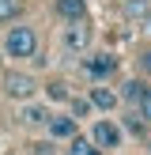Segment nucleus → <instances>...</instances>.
I'll use <instances>...</instances> for the list:
<instances>
[{
    "instance_id": "4",
    "label": "nucleus",
    "mask_w": 151,
    "mask_h": 155,
    "mask_svg": "<svg viewBox=\"0 0 151 155\" xmlns=\"http://www.w3.org/2000/svg\"><path fill=\"white\" fill-rule=\"evenodd\" d=\"M87 45H91V27H87V19L68 23V27H64V49H68V53H83Z\"/></svg>"
},
{
    "instance_id": "2",
    "label": "nucleus",
    "mask_w": 151,
    "mask_h": 155,
    "mask_svg": "<svg viewBox=\"0 0 151 155\" xmlns=\"http://www.w3.org/2000/svg\"><path fill=\"white\" fill-rule=\"evenodd\" d=\"M83 68H87V76L95 83H102V80H110V76L117 72V57H113V53H91V57L83 61Z\"/></svg>"
},
{
    "instance_id": "18",
    "label": "nucleus",
    "mask_w": 151,
    "mask_h": 155,
    "mask_svg": "<svg viewBox=\"0 0 151 155\" xmlns=\"http://www.w3.org/2000/svg\"><path fill=\"white\" fill-rule=\"evenodd\" d=\"M143 68H147V72H151V49L143 53Z\"/></svg>"
},
{
    "instance_id": "8",
    "label": "nucleus",
    "mask_w": 151,
    "mask_h": 155,
    "mask_svg": "<svg viewBox=\"0 0 151 155\" xmlns=\"http://www.w3.org/2000/svg\"><path fill=\"white\" fill-rule=\"evenodd\" d=\"M143 95H147V83H143V80H128L125 83V87H121V102H128V106H140L143 102Z\"/></svg>"
},
{
    "instance_id": "9",
    "label": "nucleus",
    "mask_w": 151,
    "mask_h": 155,
    "mask_svg": "<svg viewBox=\"0 0 151 155\" xmlns=\"http://www.w3.org/2000/svg\"><path fill=\"white\" fill-rule=\"evenodd\" d=\"M45 125H49L53 136H76V117H53V114H49Z\"/></svg>"
},
{
    "instance_id": "16",
    "label": "nucleus",
    "mask_w": 151,
    "mask_h": 155,
    "mask_svg": "<svg viewBox=\"0 0 151 155\" xmlns=\"http://www.w3.org/2000/svg\"><path fill=\"white\" fill-rule=\"evenodd\" d=\"M49 98H57V102H68V87H64V83H49Z\"/></svg>"
},
{
    "instance_id": "10",
    "label": "nucleus",
    "mask_w": 151,
    "mask_h": 155,
    "mask_svg": "<svg viewBox=\"0 0 151 155\" xmlns=\"http://www.w3.org/2000/svg\"><path fill=\"white\" fill-rule=\"evenodd\" d=\"M68 155H102V148H95V144H91V136H72Z\"/></svg>"
},
{
    "instance_id": "15",
    "label": "nucleus",
    "mask_w": 151,
    "mask_h": 155,
    "mask_svg": "<svg viewBox=\"0 0 151 155\" xmlns=\"http://www.w3.org/2000/svg\"><path fill=\"white\" fill-rule=\"evenodd\" d=\"M125 15H128V19H140V15H147V4H143V0H128Z\"/></svg>"
},
{
    "instance_id": "5",
    "label": "nucleus",
    "mask_w": 151,
    "mask_h": 155,
    "mask_svg": "<svg viewBox=\"0 0 151 155\" xmlns=\"http://www.w3.org/2000/svg\"><path fill=\"white\" fill-rule=\"evenodd\" d=\"M34 91H38V83L30 80V76H15V72H11V76H4V95H8V98H19V102H27Z\"/></svg>"
},
{
    "instance_id": "11",
    "label": "nucleus",
    "mask_w": 151,
    "mask_h": 155,
    "mask_svg": "<svg viewBox=\"0 0 151 155\" xmlns=\"http://www.w3.org/2000/svg\"><path fill=\"white\" fill-rule=\"evenodd\" d=\"M23 121L27 125H45L49 121V106H27L23 110Z\"/></svg>"
},
{
    "instance_id": "17",
    "label": "nucleus",
    "mask_w": 151,
    "mask_h": 155,
    "mask_svg": "<svg viewBox=\"0 0 151 155\" xmlns=\"http://www.w3.org/2000/svg\"><path fill=\"white\" fill-rule=\"evenodd\" d=\"M136 110H140V114H143V117H147V121H151V87H147V95H143V102H140V106H136Z\"/></svg>"
},
{
    "instance_id": "19",
    "label": "nucleus",
    "mask_w": 151,
    "mask_h": 155,
    "mask_svg": "<svg viewBox=\"0 0 151 155\" xmlns=\"http://www.w3.org/2000/svg\"><path fill=\"white\" fill-rule=\"evenodd\" d=\"M143 4H147V8H151V0H143Z\"/></svg>"
},
{
    "instance_id": "13",
    "label": "nucleus",
    "mask_w": 151,
    "mask_h": 155,
    "mask_svg": "<svg viewBox=\"0 0 151 155\" xmlns=\"http://www.w3.org/2000/svg\"><path fill=\"white\" fill-rule=\"evenodd\" d=\"M23 8V0H0V23H8V19H15V12Z\"/></svg>"
},
{
    "instance_id": "12",
    "label": "nucleus",
    "mask_w": 151,
    "mask_h": 155,
    "mask_svg": "<svg viewBox=\"0 0 151 155\" xmlns=\"http://www.w3.org/2000/svg\"><path fill=\"white\" fill-rule=\"evenodd\" d=\"M125 129H128L132 136H143V133H147V121H143V114H140V110H132V114L125 117Z\"/></svg>"
},
{
    "instance_id": "3",
    "label": "nucleus",
    "mask_w": 151,
    "mask_h": 155,
    "mask_svg": "<svg viewBox=\"0 0 151 155\" xmlns=\"http://www.w3.org/2000/svg\"><path fill=\"white\" fill-rule=\"evenodd\" d=\"M91 144H95V148H117L121 144V129L113 125L110 117H98L95 125H91Z\"/></svg>"
},
{
    "instance_id": "1",
    "label": "nucleus",
    "mask_w": 151,
    "mask_h": 155,
    "mask_svg": "<svg viewBox=\"0 0 151 155\" xmlns=\"http://www.w3.org/2000/svg\"><path fill=\"white\" fill-rule=\"evenodd\" d=\"M4 53L15 57V61L34 57V53H38V30H34V27H11V30L4 34Z\"/></svg>"
},
{
    "instance_id": "6",
    "label": "nucleus",
    "mask_w": 151,
    "mask_h": 155,
    "mask_svg": "<svg viewBox=\"0 0 151 155\" xmlns=\"http://www.w3.org/2000/svg\"><path fill=\"white\" fill-rule=\"evenodd\" d=\"M87 102L95 106V110H106V114H110L121 98H117V91H110V87H102V83H98V87H91V98H87Z\"/></svg>"
},
{
    "instance_id": "14",
    "label": "nucleus",
    "mask_w": 151,
    "mask_h": 155,
    "mask_svg": "<svg viewBox=\"0 0 151 155\" xmlns=\"http://www.w3.org/2000/svg\"><path fill=\"white\" fill-rule=\"evenodd\" d=\"M68 106H72V117H83V114H91V102H87V98L68 95Z\"/></svg>"
},
{
    "instance_id": "7",
    "label": "nucleus",
    "mask_w": 151,
    "mask_h": 155,
    "mask_svg": "<svg viewBox=\"0 0 151 155\" xmlns=\"http://www.w3.org/2000/svg\"><path fill=\"white\" fill-rule=\"evenodd\" d=\"M57 15H60L64 23L87 19V0H57Z\"/></svg>"
}]
</instances>
